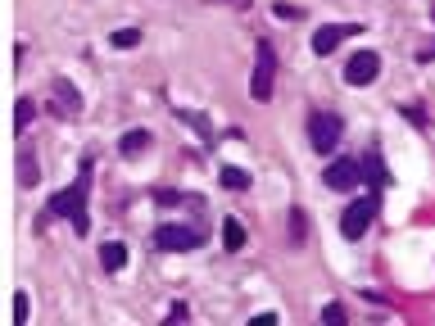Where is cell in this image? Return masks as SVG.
I'll return each mask as SVG.
<instances>
[{
	"label": "cell",
	"instance_id": "ac0fdd59",
	"mask_svg": "<svg viewBox=\"0 0 435 326\" xmlns=\"http://www.w3.org/2000/svg\"><path fill=\"white\" fill-rule=\"evenodd\" d=\"M272 14H277L282 23H299V19H304V10H299V5H286V0H277V5H272Z\"/></svg>",
	"mask_w": 435,
	"mask_h": 326
},
{
	"label": "cell",
	"instance_id": "9c48e42d",
	"mask_svg": "<svg viewBox=\"0 0 435 326\" xmlns=\"http://www.w3.org/2000/svg\"><path fill=\"white\" fill-rule=\"evenodd\" d=\"M54 113H59V118H77V113H82V96H77V87L64 82V77L54 82Z\"/></svg>",
	"mask_w": 435,
	"mask_h": 326
},
{
	"label": "cell",
	"instance_id": "ffe728a7",
	"mask_svg": "<svg viewBox=\"0 0 435 326\" xmlns=\"http://www.w3.org/2000/svg\"><path fill=\"white\" fill-rule=\"evenodd\" d=\"M14 322H19V326H28V294H14Z\"/></svg>",
	"mask_w": 435,
	"mask_h": 326
},
{
	"label": "cell",
	"instance_id": "52a82bcc",
	"mask_svg": "<svg viewBox=\"0 0 435 326\" xmlns=\"http://www.w3.org/2000/svg\"><path fill=\"white\" fill-rule=\"evenodd\" d=\"M376 73H381V54L376 50L349 54V64H345V82L349 87H368V82H376Z\"/></svg>",
	"mask_w": 435,
	"mask_h": 326
},
{
	"label": "cell",
	"instance_id": "277c9868",
	"mask_svg": "<svg viewBox=\"0 0 435 326\" xmlns=\"http://www.w3.org/2000/svg\"><path fill=\"white\" fill-rule=\"evenodd\" d=\"M154 245H159L163 254H186V250H200V245H204V231L182 227V222H163V227L154 231Z\"/></svg>",
	"mask_w": 435,
	"mask_h": 326
},
{
	"label": "cell",
	"instance_id": "30bf717a",
	"mask_svg": "<svg viewBox=\"0 0 435 326\" xmlns=\"http://www.w3.org/2000/svg\"><path fill=\"white\" fill-rule=\"evenodd\" d=\"M150 131L145 127H131V131H123V141H118V154H127V159H136V154H145L150 150Z\"/></svg>",
	"mask_w": 435,
	"mask_h": 326
},
{
	"label": "cell",
	"instance_id": "603a6c76",
	"mask_svg": "<svg viewBox=\"0 0 435 326\" xmlns=\"http://www.w3.org/2000/svg\"><path fill=\"white\" fill-rule=\"evenodd\" d=\"M168 322H173V326H177V322H191V313H186V304H177L173 313H168Z\"/></svg>",
	"mask_w": 435,
	"mask_h": 326
},
{
	"label": "cell",
	"instance_id": "4fadbf2b",
	"mask_svg": "<svg viewBox=\"0 0 435 326\" xmlns=\"http://www.w3.org/2000/svg\"><path fill=\"white\" fill-rule=\"evenodd\" d=\"M36 154L32 150H19V186H36Z\"/></svg>",
	"mask_w": 435,
	"mask_h": 326
},
{
	"label": "cell",
	"instance_id": "2e32d148",
	"mask_svg": "<svg viewBox=\"0 0 435 326\" xmlns=\"http://www.w3.org/2000/svg\"><path fill=\"white\" fill-rule=\"evenodd\" d=\"M218 182L227 186V191H250V173H245V168H222Z\"/></svg>",
	"mask_w": 435,
	"mask_h": 326
},
{
	"label": "cell",
	"instance_id": "7c38bea8",
	"mask_svg": "<svg viewBox=\"0 0 435 326\" xmlns=\"http://www.w3.org/2000/svg\"><path fill=\"white\" fill-rule=\"evenodd\" d=\"M222 245H227L231 254H236V250H245V227H240L236 217H222Z\"/></svg>",
	"mask_w": 435,
	"mask_h": 326
},
{
	"label": "cell",
	"instance_id": "9a60e30c",
	"mask_svg": "<svg viewBox=\"0 0 435 326\" xmlns=\"http://www.w3.org/2000/svg\"><path fill=\"white\" fill-rule=\"evenodd\" d=\"M32 113H36V105H32L28 96H23L19 105H14V131H19V136H23L28 127H32Z\"/></svg>",
	"mask_w": 435,
	"mask_h": 326
},
{
	"label": "cell",
	"instance_id": "5b68a950",
	"mask_svg": "<svg viewBox=\"0 0 435 326\" xmlns=\"http://www.w3.org/2000/svg\"><path fill=\"white\" fill-rule=\"evenodd\" d=\"M340 127H345V122H340L336 113L317 109L313 118H308V141H313V150H317V154H331V150L340 145Z\"/></svg>",
	"mask_w": 435,
	"mask_h": 326
},
{
	"label": "cell",
	"instance_id": "d6986e66",
	"mask_svg": "<svg viewBox=\"0 0 435 326\" xmlns=\"http://www.w3.org/2000/svg\"><path fill=\"white\" fill-rule=\"evenodd\" d=\"M304 231H308V217L304 213H299V208H295V213H290V240H295V245H304Z\"/></svg>",
	"mask_w": 435,
	"mask_h": 326
},
{
	"label": "cell",
	"instance_id": "cb8c5ba5",
	"mask_svg": "<svg viewBox=\"0 0 435 326\" xmlns=\"http://www.w3.org/2000/svg\"><path fill=\"white\" fill-rule=\"evenodd\" d=\"M231 5H250V0H231Z\"/></svg>",
	"mask_w": 435,
	"mask_h": 326
},
{
	"label": "cell",
	"instance_id": "44dd1931",
	"mask_svg": "<svg viewBox=\"0 0 435 326\" xmlns=\"http://www.w3.org/2000/svg\"><path fill=\"white\" fill-rule=\"evenodd\" d=\"M322 322L340 326V322H345V308H340V304H326V308H322Z\"/></svg>",
	"mask_w": 435,
	"mask_h": 326
},
{
	"label": "cell",
	"instance_id": "8fae6325",
	"mask_svg": "<svg viewBox=\"0 0 435 326\" xmlns=\"http://www.w3.org/2000/svg\"><path fill=\"white\" fill-rule=\"evenodd\" d=\"M100 268H105V272H123V268H127V245H118V240L100 245Z\"/></svg>",
	"mask_w": 435,
	"mask_h": 326
},
{
	"label": "cell",
	"instance_id": "6da1fadb",
	"mask_svg": "<svg viewBox=\"0 0 435 326\" xmlns=\"http://www.w3.org/2000/svg\"><path fill=\"white\" fill-rule=\"evenodd\" d=\"M87 191H91V163H82L77 182L50 199V217H68L73 231H87Z\"/></svg>",
	"mask_w": 435,
	"mask_h": 326
},
{
	"label": "cell",
	"instance_id": "ba28073f",
	"mask_svg": "<svg viewBox=\"0 0 435 326\" xmlns=\"http://www.w3.org/2000/svg\"><path fill=\"white\" fill-rule=\"evenodd\" d=\"M363 23H326V28H317L313 32V54H331L340 41H349V36H359Z\"/></svg>",
	"mask_w": 435,
	"mask_h": 326
},
{
	"label": "cell",
	"instance_id": "5bb4252c",
	"mask_svg": "<svg viewBox=\"0 0 435 326\" xmlns=\"http://www.w3.org/2000/svg\"><path fill=\"white\" fill-rule=\"evenodd\" d=\"M109 45H114V50H136V45H141V28H118V32H109Z\"/></svg>",
	"mask_w": 435,
	"mask_h": 326
},
{
	"label": "cell",
	"instance_id": "7a4b0ae2",
	"mask_svg": "<svg viewBox=\"0 0 435 326\" xmlns=\"http://www.w3.org/2000/svg\"><path fill=\"white\" fill-rule=\"evenodd\" d=\"M272 91H277V50H272V41H259L254 73H250V96L263 105V100H272Z\"/></svg>",
	"mask_w": 435,
	"mask_h": 326
},
{
	"label": "cell",
	"instance_id": "3957f363",
	"mask_svg": "<svg viewBox=\"0 0 435 326\" xmlns=\"http://www.w3.org/2000/svg\"><path fill=\"white\" fill-rule=\"evenodd\" d=\"M376 186L372 191H363V199H354V204L345 208V217H340V231H345V240H363L372 227V217H376Z\"/></svg>",
	"mask_w": 435,
	"mask_h": 326
},
{
	"label": "cell",
	"instance_id": "e0dca14e",
	"mask_svg": "<svg viewBox=\"0 0 435 326\" xmlns=\"http://www.w3.org/2000/svg\"><path fill=\"white\" fill-rule=\"evenodd\" d=\"M182 118L200 131V141H204V145H213V141H218V136H213V127H209V118H200V113H182Z\"/></svg>",
	"mask_w": 435,
	"mask_h": 326
},
{
	"label": "cell",
	"instance_id": "7402d4cb",
	"mask_svg": "<svg viewBox=\"0 0 435 326\" xmlns=\"http://www.w3.org/2000/svg\"><path fill=\"white\" fill-rule=\"evenodd\" d=\"M154 199H159V204H168V208H173V204H182V195H177V191H159Z\"/></svg>",
	"mask_w": 435,
	"mask_h": 326
},
{
	"label": "cell",
	"instance_id": "8992f818",
	"mask_svg": "<svg viewBox=\"0 0 435 326\" xmlns=\"http://www.w3.org/2000/svg\"><path fill=\"white\" fill-rule=\"evenodd\" d=\"M322 182H326V191H354V186L363 182V163L359 159L326 163V168H322Z\"/></svg>",
	"mask_w": 435,
	"mask_h": 326
}]
</instances>
